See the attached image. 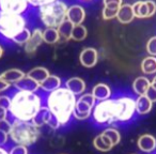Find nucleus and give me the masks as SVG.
I'll list each match as a JSON object with an SVG mask.
<instances>
[{
    "mask_svg": "<svg viewBox=\"0 0 156 154\" xmlns=\"http://www.w3.org/2000/svg\"><path fill=\"white\" fill-rule=\"evenodd\" d=\"M147 52L150 56L156 57V37H152L147 43Z\"/></svg>",
    "mask_w": 156,
    "mask_h": 154,
    "instance_id": "f704fd0d",
    "label": "nucleus"
},
{
    "mask_svg": "<svg viewBox=\"0 0 156 154\" xmlns=\"http://www.w3.org/2000/svg\"><path fill=\"white\" fill-rule=\"evenodd\" d=\"M0 154H10L9 149L5 147H0Z\"/></svg>",
    "mask_w": 156,
    "mask_h": 154,
    "instance_id": "a19ab883",
    "label": "nucleus"
},
{
    "mask_svg": "<svg viewBox=\"0 0 156 154\" xmlns=\"http://www.w3.org/2000/svg\"><path fill=\"white\" fill-rule=\"evenodd\" d=\"M24 28H26V20L20 14L0 11V34L2 37L13 40Z\"/></svg>",
    "mask_w": 156,
    "mask_h": 154,
    "instance_id": "423d86ee",
    "label": "nucleus"
},
{
    "mask_svg": "<svg viewBox=\"0 0 156 154\" xmlns=\"http://www.w3.org/2000/svg\"><path fill=\"white\" fill-rule=\"evenodd\" d=\"M9 122H2V123H0V147H5V145H8V142H9V140H10L9 126L3 127V125L9 123Z\"/></svg>",
    "mask_w": 156,
    "mask_h": 154,
    "instance_id": "2f4dec72",
    "label": "nucleus"
},
{
    "mask_svg": "<svg viewBox=\"0 0 156 154\" xmlns=\"http://www.w3.org/2000/svg\"><path fill=\"white\" fill-rule=\"evenodd\" d=\"M11 102L9 107L10 121L32 122L35 116L44 106V101L37 92L16 90L10 95Z\"/></svg>",
    "mask_w": 156,
    "mask_h": 154,
    "instance_id": "f257e3e1",
    "label": "nucleus"
},
{
    "mask_svg": "<svg viewBox=\"0 0 156 154\" xmlns=\"http://www.w3.org/2000/svg\"><path fill=\"white\" fill-rule=\"evenodd\" d=\"M67 7L62 1H55L47 5L41 7L40 16L47 28H58L66 20Z\"/></svg>",
    "mask_w": 156,
    "mask_h": 154,
    "instance_id": "39448f33",
    "label": "nucleus"
},
{
    "mask_svg": "<svg viewBox=\"0 0 156 154\" xmlns=\"http://www.w3.org/2000/svg\"><path fill=\"white\" fill-rule=\"evenodd\" d=\"M76 100L77 96L74 95L69 90L65 87H60L59 89L47 93L44 105L58 121L61 127H63L73 119Z\"/></svg>",
    "mask_w": 156,
    "mask_h": 154,
    "instance_id": "f03ea898",
    "label": "nucleus"
},
{
    "mask_svg": "<svg viewBox=\"0 0 156 154\" xmlns=\"http://www.w3.org/2000/svg\"><path fill=\"white\" fill-rule=\"evenodd\" d=\"M25 76H26V73H24L22 70L10 69L0 74V79L7 81L8 84H10L12 86V85H15L17 81H20Z\"/></svg>",
    "mask_w": 156,
    "mask_h": 154,
    "instance_id": "2eb2a0df",
    "label": "nucleus"
},
{
    "mask_svg": "<svg viewBox=\"0 0 156 154\" xmlns=\"http://www.w3.org/2000/svg\"><path fill=\"white\" fill-rule=\"evenodd\" d=\"M44 42L43 40V31L41 29H34V30L31 32V37L29 39V41L25 44V50H26L27 54L32 55L34 54L37 50V48L42 45V43Z\"/></svg>",
    "mask_w": 156,
    "mask_h": 154,
    "instance_id": "f8f14e48",
    "label": "nucleus"
},
{
    "mask_svg": "<svg viewBox=\"0 0 156 154\" xmlns=\"http://www.w3.org/2000/svg\"><path fill=\"white\" fill-rule=\"evenodd\" d=\"M153 108V102L147 95L137 96L136 98V110L138 116H144L151 113Z\"/></svg>",
    "mask_w": 156,
    "mask_h": 154,
    "instance_id": "6ab92c4d",
    "label": "nucleus"
},
{
    "mask_svg": "<svg viewBox=\"0 0 156 154\" xmlns=\"http://www.w3.org/2000/svg\"><path fill=\"white\" fill-rule=\"evenodd\" d=\"M10 87H11V85H10V84H8L7 81H2V79H0V93H1V92L7 91Z\"/></svg>",
    "mask_w": 156,
    "mask_h": 154,
    "instance_id": "ea45409f",
    "label": "nucleus"
},
{
    "mask_svg": "<svg viewBox=\"0 0 156 154\" xmlns=\"http://www.w3.org/2000/svg\"><path fill=\"white\" fill-rule=\"evenodd\" d=\"M10 154H29L28 147L20 145H14L9 149Z\"/></svg>",
    "mask_w": 156,
    "mask_h": 154,
    "instance_id": "72a5a7b5",
    "label": "nucleus"
},
{
    "mask_svg": "<svg viewBox=\"0 0 156 154\" xmlns=\"http://www.w3.org/2000/svg\"><path fill=\"white\" fill-rule=\"evenodd\" d=\"M118 11H119V9H111V8L104 7V10H103V18L105 20H112V18L117 17Z\"/></svg>",
    "mask_w": 156,
    "mask_h": 154,
    "instance_id": "473e14b6",
    "label": "nucleus"
},
{
    "mask_svg": "<svg viewBox=\"0 0 156 154\" xmlns=\"http://www.w3.org/2000/svg\"><path fill=\"white\" fill-rule=\"evenodd\" d=\"M57 1V0H27V2L30 3L33 7H44V5H47L49 3H52Z\"/></svg>",
    "mask_w": 156,
    "mask_h": 154,
    "instance_id": "e433bc0d",
    "label": "nucleus"
},
{
    "mask_svg": "<svg viewBox=\"0 0 156 154\" xmlns=\"http://www.w3.org/2000/svg\"><path fill=\"white\" fill-rule=\"evenodd\" d=\"M52 117L54 116L50 113V111L48 110L47 107L44 105L43 107L41 108V110L39 111V113H37V116H35V118L32 120V123L34 124V125H37V127H43V126H47L48 123L50 122V120L52 119Z\"/></svg>",
    "mask_w": 156,
    "mask_h": 154,
    "instance_id": "5701e85b",
    "label": "nucleus"
},
{
    "mask_svg": "<svg viewBox=\"0 0 156 154\" xmlns=\"http://www.w3.org/2000/svg\"><path fill=\"white\" fill-rule=\"evenodd\" d=\"M50 75L49 71H48L46 67H43V66H37V67H33L32 70L27 73V76L30 77L31 79H33L34 81H37V84H41L47 78L48 76Z\"/></svg>",
    "mask_w": 156,
    "mask_h": 154,
    "instance_id": "b1692460",
    "label": "nucleus"
},
{
    "mask_svg": "<svg viewBox=\"0 0 156 154\" xmlns=\"http://www.w3.org/2000/svg\"><path fill=\"white\" fill-rule=\"evenodd\" d=\"M41 136V128L37 127L32 122L10 121L9 137L14 145H20L30 147L39 140Z\"/></svg>",
    "mask_w": 156,
    "mask_h": 154,
    "instance_id": "7ed1b4c3",
    "label": "nucleus"
},
{
    "mask_svg": "<svg viewBox=\"0 0 156 154\" xmlns=\"http://www.w3.org/2000/svg\"><path fill=\"white\" fill-rule=\"evenodd\" d=\"M91 120L98 126L115 125V101L110 98L96 102L91 115Z\"/></svg>",
    "mask_w": 156,
    "mask_h": 154,
    "instance_id": "0eeeda50",
    "label": "nucleus"
},
{
    "mask_svg": "<svg viewBox=\"0 0 156 154\" xmlns=\"http://www.w3.org/2000/svg\"><path fill=\"white\" fill-rule=\"evenodd\" d=\"M43 40L46 44H56L60 41L57 28H46L43 31Z\"/></svg>",
    "mask_w": 156,
    "mask_h": 154,
    "instance_id": "bb28decb",
    "label": "nucleus"
},
{
    "mask_svg": "<svg viewBox=\"0 0 156 154\" xmlns=\"http://www.w3.org/2000/svg\"><path fill=\"white\" fill-rule=\"evenodd\" d=\"M98 60V50L95 48L87 47L83 48L81 50L80 55H79V61H80L81 65L87 69H91V67L95 66Z\"/></svg>",
    "mask_w": 156,
    "mask_h": 154,
    "instance_id": "9b49d317",
    "label": "nucleus"
},
{
    "mask_svg": "<svg viewBox=\"0 0 156 154\" xmlns=\"http://www.w3.org/2000/svg\"><path fill=\"white\" fill-rule=\"evenodd\" d=\"M122 2H123V0H103L104 7L111 8V9H120Z\"/></svg>",
    "mask_w": 156,
    "mask_h": 154,
    "instance_id": "c9c22d12",
    "label": "nucleus"
},
{
    "mask_svg": "<svg viewBox=\"0 0 156 154\" xmlns=\"http://www.w3.org/2000/svg\"><path fill=\"white\" fill-rule=\"evenodd\" d=\"M93 147L95 148L98 151L104 152L105 153V152H109L110 150H112V148L115 147V145L111 142L110 139L102 132L93 139Z\"/></svg>",
    "mask_w": 156,
    "mask_h": 154,
    "instance_id": "dca6fc26",
    "label": "nucleus"
},
{
    "mask_svg": "<svg viewBox=\"0 0 156 154\" xmlns=\"http://www.w3.org/2000/svg\"><path fill=\"white\" fill-rule=\"evenodd\" d=\"M141 71L145 75H152L156 73V57L149 56L142 60L140 64Z\"/></svg>",
    "mask_w": 156,
    "mask_h": 154,
    "instance_id": "a878e982",
    "label": "nucleus"
},
{
    "mask_svg": "<svg viewBox=\"0 0 156 154\" xmlns=\"http://www.w3.org/2000/svg\"><path fill=\"white\" fill-rule=\"evenodd\" d=\"M152 154H156V152H154V153H152Z\"/></svg>",
    "mask_w": 156,
    "mask_h": 154,
    "instance_id": "c03bdc74",
    "label": "nucleus"
},
{
    "mask_svg": "<svg viewBox=\"0 0 156 154\" xmlns=\"http://www.w3.org/2000/svg\"><path fill=\"white\" fill-rule=\"evenodd\" d=\"M73 28H74V25L72 24L69 20H65L64 22L57 28L59 37H60V41L59 42H66V41H69V40H71Z\"/></svg>",
    "mask_w": 156,
    "mask_h": 154,
    "instance_id": "393cba45",
    "label": "nucleus"
},
{
    "mask_svg": "<svg viewBox=\"0 0 156 154\" xmlns=\"http://www.w3.org/2000/svg\"><path fill=\"white\" fill-rule=\"evenodd\" d=\"M30 37H31L30 30H29V29H27V28H24L20 33H18V34H16L15 37L13 38V40H12V41H13L14 43L17 44V45L25 46V44L29 41Z\"/></svg>",
    "mask_w": 156,
    "mask_h": 154,
    "instance_id": "7c9ffc66",
    "label": "nucleus"
},
{
    "mask_svg": "<svg viewBox=\"0 0 156 154\" xmlns=\"http://www.w3.org/2000/svg\"><path fill=\"white\" fill-rule=\"evenodd\" d=\"M91 93H92V95L95 98V100L98 101H98L108 100V98H110L111 95H112L110 87L104 83H100L94 86Z\"/></svg>",
    "mask_w": 156,
    "mask_h": 154,
    "instance_id": "f3484780",
    "label": "nucleus"
},
{
    "mask_svg": "<svg viewBox=\"0 0 156 154\" xmlns=\"http://www.w3.org/2000/svg\"><path fill=\"white\" fill-rule=\"evenodd\" d=\"M117 18L121 24H129L135 18V14L133 11V5H122L120 7L117 14Z\"/></svg>",
    "mask_w": 156,
    "mask_h": 154,
    "instance_id": "4be33fe9",
    "label": "nucleus"
},
{
    "mask_svg": "<svg viewBox=\"0 0 156 154\" xmlns=\"http://www.w3.org/2000/svg\"><path fill=\"white\" fill-rule=\"evenodd\" d=\"M85 17V9L83 7H80V5H72V7L67 8L66 20H69L74 26H76V25H83Z\"/></svg>",
    "mask_w": 156,
    "mask_h": 154,
    "instance_id": "ddd939ff",
    "label": "nucleus"
},
{
    "mask_svg": "<svg viewBox=\"0 0 156 154\" xmlns=\"http://www.w3.org/2000/svg\"><path fill=\"white\" fill-rule=\"evenodd\" d=\"M151 86L154 88V89H156V76L154 77L153 79H152V81H151Z\"/></svg>",
    "mask_w": 156,
    "mask_h": 154,
    "instance_id": "79ce46f5",
    "label": "nucleus"
},
{
    "mask_svg": "<svg viewBox=\"0 0 156 154\" xmlns=\"http://www.w3.org/2000/svg\"><path fill=\"white\" fill-rule=\"evenodd\" d=\"M133 11H134L135 17L138 18H147L149 15V10L145 1H137L133 5Z\"/></svg>",
    "mask_w": 156,
    "mask_h": 154,
    "instance_id": "cd10ccee",
    "label": "nucleus"
},
{
    "mask_svg": "<svg viewBox=\"0 0 156 154\" xmlns=\"http://www.w3.org/2000/svg\"><path fill=\"white\" fill-rule=\"evenodd\" d=\"M16 88V90H20V91H28V92H37L40 89V84L31 79L28 77L26 74L25 77H23L20 81L13 85Z\"/></svg>",
    "mask_w": 156,
    "mask_h": 154,
    "instance_id": "aec40b11",
    "label": "nucleus"
},
{
    "mask_svg": "<svg viewBox=\"0 0 156 154\" xmlns=\"http://www.w3.org/2000/svg\"><path fill=\"white\" fill-rule=\"evenodd\" d=\"M27 0H0V9L7 13L22 14L26 11Z\"/></svg>",
    "mask_w": 156,
    "mask_h": 154,
    "instance_id": "1a4fd4ad",
    "label": "nucleus"
},
{
    "mask_svg": "<svg viewBox=\"0 0 156 154\" xmlns=\"http://www.w3.org/2000/svg\"><path fill=\"white\" fill-rule=\"evenodd\" d=\"M150 87L151 81L145 76H139L133 83V91L135 92V94H137V96L145 95Z\"/></svg>",
    "mask_w": 156,
    "mask_h": 154,
    "instance_id": "a211bd4d",
    "label": "nucleus"
},
{
    "mask_svg": "<svg viewBox=\"0 0 156 154\" xmlns=\"http://www.w3.org/2000/svg\"><path fill=\"white\" fill-rule=\"evenodd\" d=\"M96 102L98 101L92 95V93H83L79 95L76 100L73 119L78 121H85L90 119Z\"/></svg>",
    "mask_w": 156,
    "mask_h": 154,
    "instance_id": "6e6552de",
    "label": "nucleus"
},
{
    "mask_svg": "<svg viewBox=\"0 0 156 154\" xmlns=\"http://www.w3.org/2000/svg\"><path fill=\"white\" fill-rule=\"evenodd\" d=\"M137 147L145 154H152L156 151V137L152 134H142L138 137Z\"/></svg>",
    "mask_w": 156,
    "mask_h": 154,
    "instance_id": "9d476101",
    "label": "nucleus"
},
{
    "mask_svg": "<svg viewBox=\"0 0 156 154\" xmlns=\"http://www.w3.org/2000/svg\"><path fill=\"white\" fill-rule=\"evenodd\" d=\"M64 87L67 90H69L74 95L79 96L85 93L87 86H86V83L83 79L79 78V77H72V78H69L65 81Z\"/></svg>",
    "mask_w": 156,
    "mask_h": 154,
    "instance_id": "4468645a",
    "label": "nucleus"
},
{
    "mask_svg": "<svg viewBox=\"0 0 156 154\" xmlns=\"http://www.w3.org/2000/svg\"><path fill=\"white\" fill-rule=\"evenodd\" d=\"M2 55H3V48H2V46L0 45V58L2 57Z\"/></svg>",
    "mask_w": 156,
    "mask_h": 154,
    "instance_id": "37998d69",
    "label": "nucleus"
},
{
    "mask_svg": "<svg viewBox=\"0 0 156 154\" xmlns=\"http://www.w3.org/2000/svg\"><path fill=\"white\" fill-rule=\"evenodd\" d=\"M103 133L110 139L111 142L113 143L115 147L117 145H119L120 141H121V134H120L119 131L115 127H113V126H108V127H106L103 131Z\"/></svg>",
    "mask_w": 156,
    "mask_h": 154,
    "instance_id": "c756f323",
    "label": "nucleus"
},
{
    "mask_svg": "<svg viewBox=\"0 0 156 154\" xmlns=\"http://www.w3.org/2000/svg\"><path fill=\"white\" fill-rule=\"evenodd\" d=\"M115 101V125H125L133 122L137 115L136 98L129 94H121L113 98Z\"/></svg>",
    "mask_w": 156,
    "mask_h": 154,
    "instance_id": "20e7f679",
    "label": "nucleus"
},
{
    "mask_svg": "<svg viewBox=\"0 0 156 154\" xmlns=\"http://www.w3.org/2000/svg\"><path fill=\"white\" fill-rule=\"evenodd\" d=\"M145 2H147V10H149V15H147V17H151L156 12V3L154 2V1H152V0H147Z\"/></svg>",
    "mask_w": 156,
    "mask_h": 154,
    "instance_id": "4c0bfd02",
    "label": "nucleus"
},
{
    "mask_svg": "<svg viewBox=\"0 0 156 154\" xmlns=\"http://www.w3.org/2000/svg\"><path fill=\"white\" fill-rule=\"evenodd\" d=\"M61 84H62V81H61V78L59 76L49 75L47 78L41 84L40 89H42L43 91L49 93V92H52V91H55V90L59 89L60 87H62Z\"/></svg>",
    "mask_w": 156,
    "mask_h": 154,
    "instance_id": "412c9836",
    "label": "nucleus"
},
{
    "mask_svg": "<svg viewBox=\"0 0 156 154\" xmlns=\"http://www.w3.org/2000/svg\"><path fill=\"white\" fill-rule=\"evenodd\" d=\"M85 1H87V0H85Z\"/></svg>",
    "mask_w": 156,
    "mask_h": 154,
    "instance_id": "a18cd8bd",
    "label": "nucleus"
},
{
    "mask_svg": "<svg viewBox=\"0 0 156 154\" xmlns=\"http://www.w3.org/2000/svg\"><path fill=\"white\" fill-rule=\"evenodd\" d=\"M87 34H88L87 28L83 25H76V26H74L73 31H72L71 40L78 41V42L83 41L87 38Z\"/></svg>",
    "mask_w": 156,
    "mask_h": 154,
    "instance_id": "c85d7f7f",
    "label": "nucleus"
},
{
    "mask_svg": "<svg viewBox=\"0 0 156 154\" xmlns=\"http://www.w3.org/2000/svg\"><path fill=\"white\" fill-rule=\"evenodd\" d=\"M145 95H147L153 103H156V89H154L152 86L149 88V90H147V92Z\"/></svg>",
    "mask_w": 156,
    "mask_h": 154,
    "instance_id": "58836bf2",
    "label": "nucleus"
}]
</instances>
